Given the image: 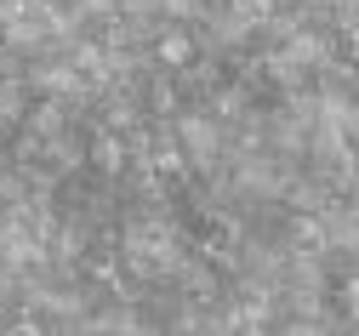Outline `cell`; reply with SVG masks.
I'll use <instances>...</instances> for the list:
<instances>
[{
    "instance_id": "obj_1",
    "label": "cell",
    "mask_w": 359,
    "mask_h": 336,
    "mask_svg": "<svg viewBox=\"0 0 359 336\" xmlns=\"http://www.w3.org/2000/svg\"><path fill=\"white\" fill-rule=\"evenodd\" d=\"M160 58H165V63H177V69H183V63L194 58V40H189V34H165V40H160Z\"/></svg>"
},
{
    "instance_id": "obj_2",
    "label": "cell",
    "mask_w": 359,
    "mask_h": 336,
    "mask_svg": "<svg viewBox=\"0 0 359 336\" xmlns=\"http://www.w3.org/2000/svg\"><path fill=\"white\" fill-rule=\"evenodd\" d=\"M348 314L359 319V279H348Z\"/></svg>"
}]
</instances>
